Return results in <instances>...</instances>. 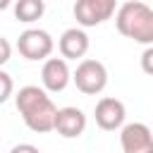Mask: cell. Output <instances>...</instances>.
<instances>
[{"label":"cell","mask_w":153,"mask_h":153,"mask_svg":"<svg viewBox=\"0 0 153 153\" xmlns=\"http://www.w3.org/2000/svg\"><path fill=\"white\" fill-rule=\"evenodd\" d=\"M7 60H10V41L0 38V65H5Z\"/></svg>","instance_id":"5bb4252c"},{"label":"cell","mask_w":153,"mask_h":153,"mask_svg":"<svg viewBox=\"0 0 153 153\" xmlns=\"http://www.w3.org/2000/svg\"><path fill=\"white\" fill-rule=\"evenodd\" d=\"M124 117H127V110H124V103L117 100V98H100L96 103V124L105 131H115V129H122L124 127Z\"/></svg>","instance_id":"52a82bcc"},{"label":"cell","mask_w":153,"mask_h":153,"mask_svg":"<svg viewBox=\"0 0 153 153\" xmlns=\"http://www.w3.org/2000/svg\"><path fill=\"white\" fill-rule=\"evenodd\" d=\"M86 129V115L79 108H60L57 110V120H55V131L65 139H76L81 136Z\"/></svg>","instance_id":"9c48e42d"},{"label":"cell","mask_w":153,"mask_h":153,"mask_svg":"<svg viewBox=\"0 0 153 153\" xmlns=\"http://www.w3.org/2000/svg\"><path fill=\"white\" fill-rule=\"evenodd\" d=\"M0 84H2V91H0V103H5L12 93V76L7 72H0Z\"/></svg>","instance_id":"7c38bea8"},{"label":"cell","mask_w":153,"mask_h":153,"mask_svg":"<svg viewBox=\"0 0 153 153\" xmlns=\"http://www.w3.org/2000/svg\"><path fill=\"white\" fill-rule=\"evenodd\" d=\"M17 48L19 53L26 57V60H48L55 43H53V36L43 29H26L19 41H17Z\"/></svg>","instance_id":"5b68a950"},{"label":"cell","mask_w":153,"mask_h":153,"mask_svg":"<svg viewBox=\"0 0 153 153\" xmlns=\"http://www.w3.org/2000/svg\"><path fill=\"white\" fill-rule=\"evenodd\" d=\"M10 2H12V0H0V10H7V7H10Z\"/></svg>","instance_id":"2e32d148"},{"label":"cell","mask_w":153,"mask_h":153,"mask_svg":"<svg viewBox=\"0 0 153 153\" xmlns=\"http://www.w3.org/2000/svg\"><path fill=\"white\" fill-rule=\"evenodd\" d=\"M115 26L124 38L153 45V10L139 0L124 2L115 14Z\"/></svg>","instance_id":"7a4b0ae2"},{"label":"cell","mask_w":153,"mask_h":153,"mask_svg":"<svg viewBox=\"0 0 153 153\" xmlns=\"http://www.w3.org/2000/svg\"><path fill=\"white\" fill-rule=\"evenodd\" d=\"M72 79H74V84L81 93L96 96L108 86V69L98 60H81L76 65V72H74Z\"/></svg>","instance_id":"3957f363"},{"label":"cell","mask_w":153,"mask_h":153,"mask_svg":"<svg viewBox=\"0 0 153 153\" xmlns=\"http://www.w3.org/2000/svg\"><path fill=\"white\" fill-rule=\"evenodd\" d=\"M122 153H153V131L143 122H129L120 131Z\"/></svg>","instance_id":"8992f818"},{"label":"cell","mask_w":153,"mask_h":153,"mask_svg":"<svg viewBox=\"0 0 153 153\" xmlns=\"http://www.w3.org/2000/svg\"><path fill=\"white\" fill-rule=\"evenodd\" d=\"M45 12V2L43 0H17L14 2V17L24 24H31L36 19H41Z\"/></svg>","instance_id":"8fae6325"},{"label":"cell","mask_w":153,"mask_h":153,"mask_svg":"<svg viewBox=\"0 0 153 153\" xmlns=\"http://www.w3.org/2000/svg\"><path fill=\"white\" fill-rule=\"evenodd\" d=\"M17 110L24 120V124L31 131L45 134L55 129V120H57V108L50 100V96L38 88V86H24L17 93Z\"/></svg>","instance_id":"6da1fadb"},{"label":"cell","mask_w":153,"mask_h":153,"mask_svg":"<svg viewBox=\"0 0 153 153\" xmlns=\"http://www.w3.org/2000/svg\"><path fill=\"white\" fill-rule=\"evenodd\" d=\"M57 48H60V55H62L65 60H79V57H84L86 50H88V36H86L84 29H76V26H74V29H67V31L60 36Z\"/></svg>","instance_id":"30bf717a"},{"label":"cell","mask_w":153,"mask_h":153,"mask_svg":"<svg viewBox=\"0 0 153 153\" xmlns=\"http://www.w3.org/2000/svg\"><path fill=\"white\" fill-rule=\"evenodd\" d=\"M117 10V0H76L74 2V19L81 26H98L108 22Z\"/></svg>","instance_id":"277c9868"},{"label":"cell","mask_w":153,"mask_h":153,"mask_svg":"<svg viewBox=\"0 0 153 153\" xmlns=\"http://www.w3.org/2000/svg\"><path fill=\"white\" fill-rule=\"evenodd\" d=\"M10 153H41V151H38L33 143H17Z\"/></svg>","instance_id":"9a60e30c"},{"label":"cell","mask_w":153,"mask_h":153,"mask_svg":"<svg viewBox=\"0 0 153 153\" xmlns=\"http://www.w3.org/2000/svg\"><path fill=\"white\" fill-rule=\"evenodd\" d=\"M72 74H69V67H67V60L65 57H48L43 62V69H41V81H43V88L50 91V93H60L67 88Z\"/></svg>","instance_id":"ba28073f"},{"label":"cell","mask_w":153,"mask_h":153,"mask_svg":"<svg viewBox=\"0 0 153 153\" xmlns=\"http://www.w3.org/2000/svg\"><path fill=\"white\" fill-rule=\"evenodd\" d=\"M141 69L153 76V45H148V48L141 53Z\"/></svg>","instance_id":"4fadbf2b"}]
</instances>
